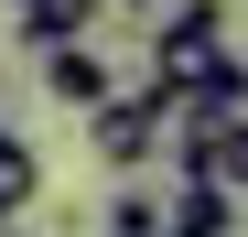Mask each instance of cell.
I'll return each instance as SVG.
<instances>
[{
  "instance_id": "7a4b0ae2",
  "label": "cell",
  "mask_w": 248,
  "mask_h": 237,
  "mask_svg": "<svg viewBox=\"0 0 248 237\" xmlns=\"http://www.w3.org/2000/svg\"><path fill=\"white\" fill-rule=\"evenodd\" d=\"M162 130H173V97H97L87 108V151H97V162L108 173H151V151H162Z\"/></svg>"
},
{
  "instance_id": "52a82bcc",
  "label": "cell",
  "mask_w": 248,
  "mask_h": 237,
  "mask_svg": "<svg viewBox=\"0 0 248 237\" xmlns=\"http://www.w3.org/2000/svg\"><path fill=\"white\" fill-rule=\"evenodd\" d=\"M108 237H162V194H151L140 173H130V183L108 194Z\"/></svg>"
},
{
  "instance_id": "8992f818",
  "label": "cell",
  "mask_w": 248,
  "mask_h": 237,
  "mask_svg": "<svg viewBox=\"0 0 248 237\" xmlns=\"http://www.w3.org/2000/svg\"><path fill=\"white\" fill-rule=\"evenodd\" d=\"M32 194H44V162H32V140H22V130H0V226L32 216Z\"/></svg>"
},
{
  "instance_id": "ba28073f",
  "label": "cell",
  "mask_w": 248,
  "mask_h": 237,
  "mask_svg": "<svg viewBox=\"0 0 248 237\" xmlns=\"http://www.w3.org/2000/svg\"><path fill=\"white\" fill-rule=\"evenodd\" d=\"M130 11H151V0H130Z\"/></svg>"
},
{
  "instance_id": "6da1fadb",
  "label": "cell",
  "mask_w": 248,
  "mask_h": 237,
  "mask_svg": "<svg viewBox=\"0 0 248 237\" xmlns=\"http://www.w3.org/2000/svg\"><path fill=\"white\" fill-rule=\"evenodd\" d=\"M237 54H227V0H173V22L151 32V97H205L227 75Z\"/></svg>"
},
{
  "instance_id": "5b68a950",
  "label": "cell",
  "mask_w": 248,
  "mask_h": 237,
  "mask_svg": "<svg viewBox=\"0 0 248 237\" xmlns=\"http://www.w3.org/2000/svg\"><path fill=\"white\" fill-rule=\"evenodd\" d=\"M227 205H237V194H216V183H184L173 205H162V237H227V226H237Z\"/></svg>"
},
{
  "instance_id": "3957f363",
  "label": "cell",
  "mask_w": 248,
  "mask_h": 237,
  "mask_svg": "<svg viewBox=\"0 0 248 237\" xmlns=\"http://www.w3.org/2000/svg\"><path fill=\"white\" fill-rule=\"evenodd\" d=\"M44 87H54L65 108H97V97H119V87H108V65H97V44H54V54H44Z\"/></svg>"
},
{
  "instance_id": "277c9868",
  "label": "cell",
  "mask_w": 248,
  "mask_h": 237,
  "mask_svg": "<svg viewBox=\"0 0 248 237\" xmlns=\"http://www.w3.org/2000/svg\"><path fill=\"white\" fill-rule=\"evenodd\" d=\"M87 22H97V0H22V44H32V54L87 44Z\"/></svg>"
}]
</instances>
